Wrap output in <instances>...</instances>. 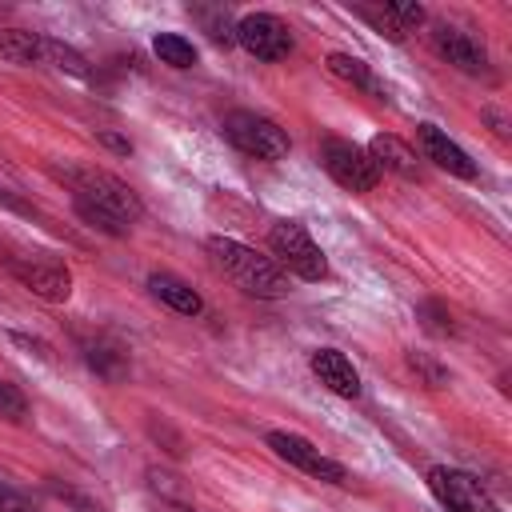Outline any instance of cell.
<instances>
[{
    "label": "cell",
    "instance_id": "cell-1",
    "mask_svg": "<svg viewBox=\"0 0 512 512\" xmlns=\"http://www.w3.org/2000/svg\"><path fill=\"white\" fill-rule=\"evenodd\" d=\"M204 248H208V256H212V264H216L236 288H244L248 296L280 300V296L288 292V276L276 268V260L260 256L256 248H248V244H240V240H232V236H208Z\"/></svg>",
    "mask_w": 512,
    "mask_h": 512
},
{
    "label": "cell",
    "instance_id": "cell-2",
    "mask_svg": "<svg viewBox=\"0 0 512 512\" xmlns=\"http://www.w3.org/2000/svg\"><path fill=\"white\" fill-rule=\"evenodd\" d=\"M60 176H64V184L72 188V200H88V204L104 208L108 216H116V220L128 224V228L144 216L140 196H136L120 176H112V172H104V168H64Z\"/></svg>",
    "mask_w": 512,
    "mask_h": 512
},
{
    "label": "cell",
    "instance_id": "cell-3",
    "mask_svg": "<svg viewBox=\"0 0 512 512\" xmlns=\"http://www.w3.org/2000/svg\"><path fill=\"white\" fill-rule=\"evenodd\" d=\"M268 248L276 256V268L300 276V280H324L328 276V260L320 252V244L312 240V232L300 220H276L268 228Z\"/></svg>",
    "mask_w": 512,
    "mask_h": 512
},
{
    "label": "cell",
    "instance_id": "cell-4",
    "mask_svg": "<svg viewBox=\"0 0 512 512\" xmlns=\"http://www.w3.org/2000/svg\"><path fill=\"white\" fill-rule=\"evenodd\" d=\"M224 136H228L232 148H240L252 160H284L288 148H292L288 132L276 120H268L260 112H248V108H236V112L224 116Z\"/></svg>",
    "mask_w": 512,
    "mask_h": 512
},
{
    "label": "cell",
    "instance_id": "cell-5",
    "mask_svg": "<svg viewBox=\"0 0 512 512\" xmlns=\"http://www.w3.org/2000/svg\"><path fill=\"white\" fill-rule=\"evenodd\" d=\"M8 272L40 300L48 304H64L72 296V272L64 260L48 256V252H20V256H4Z\"/></svg>",
    "mask_w": 512,
    "mask_h": 512
},
{
    "label": "cell",
    "instance_id": "cell-6",
    "mask_svg": "<svg viewBox=\"0 0 512 512\" xmlns=\"http://www.w3.org/2000/svg\"><path fill=\"white\" fill-rule=\"evenodd\" d=\"M320 164H324V172H328L340 188H348V192H372V188L380 184V172H376L372 156H368L360 144H352V140L328 136V140L320 144Z\"/></svg>",
    "mask_w": 512,
    "mask_h": 512
},
{
    "label": "cell",
    "instance_id": "cell-7",
    "mask_svg": "<svg viewBox=\"0 0 512 512\" xmlns=\"http://www.w3.org/2000/svg\"><path fill=\"white\" fill-rule=\"evenodd\" d=\"M428 488L440 500V508H448V512H500V504L484 492V484L472 472L440 464V468L428 472Z\"/></svg>",
    "mask_w": 512,
    "mask_h": 512
},
{
    "label": "cell",
    "instance_id": "cell-8",
    "mask_svg": "<svg viewBox=\"0 0 512 512\" xmlns=\"http://www.w3.org/2000/svg\"><path fill=\"white\" fill-rule=\"evenodd\" d=\"M264 440H268V448H272L284 464H292V468H300V472H308V476H316V480H324V484H348L344 464L328 460L312 440H304V436H296V432H280V428L268 432Z\"/></svg>",
    "mask_w": 512,
    "mask_h": 512
},
{
    "label": "cell",
    "instance_id": "cell-9",
    "mask_svg": "<svg viewBox=\"0 0 512 512\" xmlns=\"http://www.w3.org/2000/svg\"><path fill=\"white\" fill-rule=\"evenodd\" d=\"M236 44L256 60H284L292 52V32L272 12H248L236 20Z\"/></svg>",
    "mask_w": 512,
    "mask_h": 512
},
{
    "label": "cell",
    "instance_id": "cell-10",
    "mask_svg": "<svg viewBox=\"0 0 512 512\" xmlns=\"http://www.w3.org/2000/svg\"><path fill=\"white\" fill-rule=\"evenodd\" d=\"M372 32H380V36H388L392 44H400L408 32H416L420 24H424V8L416 4V0H380V4H356L352 8Z\"/></svg>",
    "mask_w": 512,
    "mask_h": 512
},
{
    "label": "cell",
    "instance_id": "cell-11",
    "mask_svg": "<svg viewBox=\"0 0 512 512\" xmlns=\"http://www.w3.org/2000/svg\"><path fill=\"white\" fill-rule=\"evenodd\" d=\"M432 44H436V52H440L452 68H460V72H468V76L488 72V48H484L472 32H464V28H456V24H436V28H432Z\"/></svg>",
    "mask_w": 512,
    "mask_h": 512
},
{
    "label": "cell",
    "instance_id": "cell-12",
    "mask_svg": "<svg viewBox=\"0 0 512 512\" xmlns=\"http://www.w3.org/2000/svg\"><path fill=\"white\" fill-rule=\"evenodd\" d=\"M416 144H420L424 160H432L436 168H444V172H452V176H460V180H476L472 156H468L444 128H436V124H416Z\"/></svg>",
    "mask_w": 512,
    "mask_h": 512
},
{
    "label": "cell",
    "instance_id": "cell-13",
    "mask_svg": "<svg viewBox=\"0 0 512 512\" xmlns=\"http://www.w3.org/2000/svg\"><path fill=\"white\" fill-rule=\"evenodd\" d=\"M364 152L372 156L376 172H396V176H404V180H420V160H416V152H412L400 136L380 132V136H372V144H368Z\"/></svg>",
    "mask_w": 512,
    "mask_h": 512
},
{
    "label": "cell",
    "instance_id": "cell-14",
    "mask_svg": "<svg viewBox=\"0 0 512 512\" xmlns=\"http://www.w3.org/2000/svg\"><path fill=\"white\" fill-rule=\"evenodd\" d=\"M312 372L320 376V384H328L336 396H360V372L352 368V360L344 356V352H336V348H316L312 352Z\"/></svg>",
    "mask_w": 512,
    "mask_h": 512
},
{
    "label": "cell",
    "instance_id": "cell-15",
    "mask_svg": "<svg viewBox=\"0 0 512 512\" xmlns=\"http://www.w3.org/2000/svg\"><path fill=\"white\" fill-rule=\"evenodd\" d=\"M148 292H152L160 304H168L172 312H180V316H200V312H204L200 292H196L188 280L172 276V272H152V276H148Z\"/></svg>",
    "mask_w": 512,
    "mask_h": 512
},
{
    "label": "cell",
    "instance_id": "cell-16",
    "mask_svg": "<svg viewBox=\"0 0 512 512\" xmlns=\"http://www.w3.org/2000/svg\"><path fill=\"white\" fill-rule=\"evenodd\" d=\"M328 72H332L336 80H344V84H352V88L368 92L372 100H388V88L372 76V68H368L364 60L348 56V52H332V56H328Z\"/></svg>",
    "mask_w": 512,
    "mask_h": 512
},
{
    "label": "cell",
    "instance_id": "cell-17",
    "mask_svg": "<svg viewBox=\"0 0 512 512\" xmlns=\"http://www.w3.org/2000/svg\"><path fill=\"white\" fill-rule=\"evenodd\" d=\"M84 364H88L100 380H108V384H120V380L128 376V356H124V348L112 344V340H88V344H84Z\"/></svg>",
    "mask_w": 512,
    "mask_h": 512
},
{
    "label": "cell",
    "instance_id": "cell-18",
    "mask_svg": "<svg viewBox=\"0 0 512 512\" xmlns=\"http://www.w3.org/2000/svg\"><path fill=\"white\" fill-rule=\"evenodd\" d=\"M0 60L4 64H40V36L24 28H0Z\"/></svg>",
    "mask_w": 512,
    "mask_h": 512
},
{
    "label": "cell",
    "instance_id": "cell-19",
    "mask_svg": "<svg viewBox=\"0 0 512 512\" xmlns=\"http://www.w3.org/2000/svg\"><path fill=\"white\" fill-rule=\"evenodd\" d=\"M40 60H44V64H52L56 72H68V76H80V80H88V76H92L88 60H84L72 44H60V40H52V36H40Z\"/></svg>",
    "mask_w": 512,
    "mask_h": 512
},
{
    "label": "cell",
    "instance_id": "cell-20",
    "mask_svg": "<svg viewBox=\"0 0 512 512\" xmlns=\"http://www.w3.org/2000/svg\"><path fill=\"white\" fill-rule=\"evenodd\" d=\"M152 52H156L160 64H168V68H192V64H196V44L184 40L180 32H160V36L152 40Z\"/></svg>",
    "mask_w": 512,
    "mask_h": 512
},
{
    "label": "cell",
    "instance_id": "cell-21",
    "mask_svg": "<svg viewBox=\"0 0 512 512\" xmlns=\"http://www.w3.org/2000/svg\"><path fill=\"white\" fill-rule=\"evenodd\" d=\"M188 12L204 24V32H208L216 44H224V48H228V44H236V24L228 20V12H224V8H200V4H196V8H188Z\"/></svg>",
    "mask_w": 512,
    "mask_h": 512
},
{
    "label": "cell",
    "instance_id": "cell-22",
    "mask_svg": "<svg viewBox=\"0 0 512 512\" xmlns=\"http://www.w3.org/2000/svg\"><path fill=\"white\" fill-rule=\"evenodd\" d=\"M416 320H420V328L432 332V336H452V332H456V320H452L448 304H440V300H424V304L416 308Z\"/></svg>",
    "mask_w": 512,
    "mask_h": 512
},
{
    "label": "cell",
    "instance_id": "cell-23",
    "mask_svg": "<svg viewBox=\"0 0 512 512\" xmlns=\"http://www.w3.org/2000/svg\"><path fill=\"white\" fill-rule=\"evenodd\" d=\"M72 204H76V216H80L84 224L100 228L104 236H124V232H128V224H120L116 216H108L104 208H96V204H88V200H72Z\"/></svg>",
    "mask_w": 512,
    "mask_h": 512
},
{
    "label": "cell",
    "instance_id": "cell-24",
    "mask_svg": "<svg viewBox=\"0 0 512 512\" xmlns=\"http://www.w3.org/2000/svg\"><path fill=\"white\" fill-rule=\"evenodd\" d=\"M0 420H8V424H24L28 420V396L8 380H0Z\"/></svg>",
    "mask_w": 512,
    "mask_h": 512
},
{
    "label": "cell",
    "instance_id": "cell-25",
    "mask_svg": "<svg viewBox=\"0 0 512 512\" xmlns=\"http://www.w3.org/2000/svg\"><path fill=\"white\" fill-rule=\"evenodd\" d=\"M408 364H412L416 372H424V380H428L432 388H440V384H448V372H444L440 364H432L428 356H420V352H412V356H408Z\"/></svg>",
    "mask_w": 512,
    "mask_h": 512
},
{
    "label": "cell",
    "instance_id": "cell-26",
    "mask_svg": "<svg viewBox=\"0 0 512 512\" xmlns=\"http://www.w3.org/2000/svg\"><path fill=\"white\" fill-rule=\"evenodd\" d=\"M0 512H36V508H32L16 488H8V484L0 480Z\"/></svg>",
    "mask_w": 512,
    "mask_h": 512
},
{
    "label": "cell",
    "instance_id": "cell-27",
    "mask_svg": "<svg viewBox=\"0 0 512 512\" xmlns=\"http://www.w3.org/2000/svg\"><path fill=\"white\" fill-rule=\"evenodd\" d=\"M100 144H104V148H112V152H120V156H128V152H132V140H124V136H116V132H100Z\"/></svg>",
    "mask_w": 512,
    "mask_h": 512
},
{
    "label": "cell",
    "instance_id": "cell-28",
    "mask_svg": "<svg viewBox=\"0 0 512 512\" xmlns=\"http://www.w3.org/2000/svg\"><path fill=\"white\" fill-rule=\"evenodd\" d=\"M0 204H4V208H12V212H24V216H32V208H28L24 200H16L8 188H0Z\"/></svg>",
    "mask_w": 512,
    "mask_h": 512
},
{
    "label": "cell",
    "instance_id": "cell-29",
    "mask_svg": "<svg viewBox=\"0 0 512 512\" xmlns=\"http://www.w3.org/2000/svg\"><path fill=\"white\" fill-rule=\"evenodd\" d=\"M484 120H492V132H496V136H508V120H504L496 108H484Z\"/></svg>",
    "mask_w": 512,
    "mask_h": 512
},
{
    "label": "cell",
    "instance_id": "cell-30",
    "mask_svg": "<svg viewBox=\"0 0 512 512\" xmlns=\"http://www.w3.org/2000/svg\"><path fill=\"white\" fill-rule=\"evenodd\" d=\"M168 512H192V508H168Z\"/></svg>",
    "mask_w": 512,
    "mask_h": 512
}]
</instances>
